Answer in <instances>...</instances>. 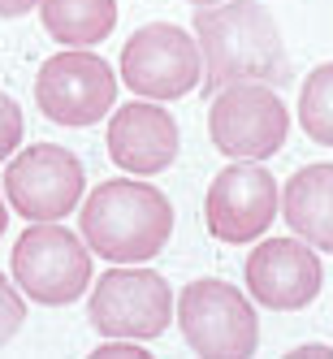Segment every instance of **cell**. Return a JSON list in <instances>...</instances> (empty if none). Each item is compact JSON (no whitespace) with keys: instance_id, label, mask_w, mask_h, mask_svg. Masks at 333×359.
<instances>
[{"instance_id":"obj_1","label":"cell","mask_w":333,"mask_h":359,"mask_svg":"<svg viewBox=\"0 0 333 359\" xmlns=\"http://www.w3.org/2000/svg\"><path fill=\"white\" fill-rule=\"evenodd\" d=\"M195 43L203 57V95L234 83H286L290 57L273 13L260 0H221L195 13Z\"/></svg>"},{"instance_id":"obj_2","label":"cell","mask_w":333,"mask_h":359,"mask_svg":"<svg viewBox=\"0 0 333 359\" xmlns=\"http://www.w3.org/2000/svg\"><path fill=\"white\" fill-rule=\"evenodd\" d=\"M79 225L95 255L113 264H143L156 260L173 234V203L147 182L113 177L87 195Z\"/></svg>"},{"instance_id":"obj_3","label":"cell","mask_w":333,"mask_h":359,"mask_svg":"<svg viewBox=\"0 0 333 359\" xmlns=\"http://www.w3.org/2000/svg\"><path fill=\"white\" fill-rule=\"evenodd\" d=\"M177 325L195 355L203 359H247L260 346V320L243 290L229 281L203 277L177 294Z\"/></svg>"},{"instance_id":"obj_4","label":"cell","mask_w":333,"mask_h":359,"mask_svg":"<svg viewBox=\"0 0 333 359\" xmlns=\"http://www.w3.org/2000/svg\"><path fill=\"white\" fill-rule=\"evenodd\" d=\"M13 281L43 307H65L91 286V251L57 221H35L13 247Z\"/></svg>"},{"instance_id":"obj_5","label":"cell","mask_w":333,"mask_h":359,"mask_svg":"<svg viewBox=\"0 0 333 359\" xmlns=\"http://www.w3.org/2000/svg\"><path fill=\"white\" fill-rule=\"evenodd\" d=\"M208 135L229 161H269L290 135V113L269 83H234L212 95Z\"/></svg>"},{"instance_id":"obj_6","label":"cell","mask_w":333,"mask_h":359,"mask_svg":"<svg viewBox=\"0 0 333 359\" xmlns=\"http://www.w3.org/2000/svg\"><path fill=\"white\" fill-rule=\"evenodd\" d=\"M121 79L143 100H182L203 83L199 43L173 22H147L121 48Z\"/></svg>"},{"instance_id":"obj_7","label":"cell","mask_w":333,"mask_h":359,"mask_svg":"<svg viewBox=\"0 0 333 359\" xmlns=\"http://www.w3.org/2000/svg\"><path fill=\"white\" fill-rule=\"evenodd\" d=\"M87 316L104 338H161L173 316L169 281L151 269H113L95 281Z\"/></svg>"},{"instance_id":"obj_8","label":"cell","mask_w":333,"mask_h":359,"mask_svg":"<svg viewBox=\"0 0 333 359\" xmlns=\"http://www.w3.org/2000/svg\"><path fill=\"white\" fill-rule=\"evenodd\" d=\"M117 100V79L104 65V57L74 48V53H57L39 65L35 79V104L48 121L57 126H95L113 109Z\"/></svg>"},{"instance_id":"obj_9","label":"cell","mask_w":333,"mask_h":359,"mask_svg":"<svg viewBox=\"0 0 333 359\" xmlns=\"http://www.w3.org/2000/svg\"><path fill=\"white\" fill-rule=\"evenodd\" d=\"M83 161L57 143H31L5 169V195L27 221H61L83 199Z\"/></svg>"},{"instance_id":"obj_10","label":"cell","mask_w":333,"mask_h":359,"mask_svg":"<svg viewBox=\"0 0 333 359\" xmlns=\"http://www.w3.org/2000/svg\"><path fill=\"white\" fill-rule=\"evenodd\" d=\"M208 234L217 243H251L277 217V182L260 161H234L221 169L203 199Z\"/></svg>"},{"instance_id":"obj_11","label":"cell","mask_w":333,"mask_h":359,"mask_svg":"<svg viewBox=\"0 0 333 359\" xmlns=\"http://www.w3.org/2000/svg\"><path fill=\"white\" fill-rule=\"evenodd\" d=\"M325 269L303 238H269L247 255V290L273 312H299L320 294Z\"/></svg>"},{"instance_id":"obj_12","label":"cell","mask_w":333,"mask_h":359,"mask_svg":"<svg viewBox=\"0 0 333 359\" xmlns=\"http://www.w3.org/2000/svg\"><path fill=\"white\" fill-rule=\"evenodd\" d=\"M109 156L117 169L151 177L177 161V121L147 100H130L109 121Z\"/></svg>"},{"instance_id":"obj_13","label":"cell","mask_w":333,"mask_h":359,"mask_svg":"<svg viewBox=\"0 0 333 359\" xmlns=\"http://www.w3.org/2000/svg\"><path fill=\"white\" fill-rule=\"evenodd\" d=\"M281 217L316 251H333V165L299 169L281 191Z\"/></svg>"},{"instance_id":"obj_14","label":"cell","mask_w":333,"mask_h":359,"mask_svg":"<svg viewBox=\"0 0 333 359\" xmlns=\"http://www.w3.org/2000/svg\"><path fill=\"white\" fill-rule=\"evenodd\" d=\"M43 31L65 48H91L117 27V0H43Z\"/></svg>"},{"instance_id":"obj_15","label":"cell","mask_w":333,"mask_h":359,"mask_svg":"<svg viewBox=\"0 0 333 359\" xmlns=\"http://www.w3.org/2000/svg\"><path fill=\"white\" fill-rule=\"evenodd\" d=\"M299 126L312 143L333 147V61L307 74V83L299 91Z\"/></svg>"},{"instance_id":"obj_16","label":"cell","mask_w":333,"mask_h":359,"mask_svg":"<svg viewBox=\"0 0 333 359\" xmlns=\"http://www.w3.org/2000/svg\"><path fill=\"white\" fill-rule=\"evenodd\" d=\"M22 320H27V303H22V294L0 277V346L22 329Z\"/></svg>"},{"instance_id":"obj_17","label":"cell","mask_w":333,"mask_h":359,"mask_svg":"<svg viewBox=\"0 0 333 359\" xmlns=\"http://www.w3.org/2000/svg\"><path fill=\"white\" fill-rule=\"evenodd\" d=\"M22 143V109L13 104V95L0 91V161H9Z\"/></svg>"},{"instance_id":"obj_18","label":"cell","mask_w":333,"mask_h":359,"mask_svg":"<svg viewBox=\"0 0 333 359\" xmlns=\"http://www.w3.org/2000/svg\"><path fill=\"white\" fill-rule=\"evenodd\" d=\"M35 5H43V0H0V18H22V13H31Z\"/></svg>"},{"instance_id":"obj_19","label":"cell","mask_w":333,"mask_h":359,"mask_svg":"<svg viewBox=\"0 0 333 359\" xmlns=\"http://www.w3.org/2000/svg\"><path fill=\"white\" fill-rule=\"evenodd\" d=\"M294 359H307V355H333V346H299V351H290Z\"/></svg>"},{"instance_id":"obj_20","label":"cell","mask_w":333,"mask_h":359,"mask_svg":"<svg viewBox=\"0 0 333 359\" xmlns=\"http://www.w3.org/2000/svg\"><path fill=\"white\" fill-rule=\"evenodd\" d=\"M5 225H9V212H5V199H0V234H5Z\"/></svg>"},{"instance_id":"obj_21","label":"cell","mask_w":333,"mask_h":359,"mask_svg":"<svg viewBox=\"0 0 333 359\" xmlns=\"http://www.w3.org/2000/svg\"><path fill=\"white\" fill-rule=\"evenodd\" d=\"M191 5H199V9H203V5H221V0H191Z\"/></svg>"}]
</instances>
